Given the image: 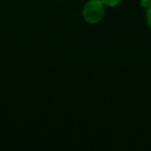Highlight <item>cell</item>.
<instances>
[{
	"label": "cell",
	"instance_id": "obj_1",
	"mask_svg": "<svg viewBox=\"0 0 151 151\" xmlns=\"http://www.w3.org/2000/svg\"><path fill=\"white\" fill-rule=\"evenodd\" d=\"M105 13L104 4L100 0H90L83 8V17L87 22L94 24L103 19Z\"/></svg>",
	"mask_w": 151,
	"mask_h": 151
},
{
	"label": "cell",
	"instance_id": "obj_2",
	"mask_svg": "<svg viewBox=\"0 0 151 151\" xmlns=\"http://www.w3.org/2000/svg\"><path fill=\"white\" fill-rule=\"evenodd\" d=\"M140 4L146 8V21L149 27L151 28V0H142Z\"/></svg>",
	"mask_w": 151,
	"mask_h": 151
},
{
	"label": "cell",
	"instance_id": "obj_3",
	"mask_svg": "<svg viewBox=\"0 0 151 151\" xmlns=\"http://www.w3.org/2000/svg\"><path fill=\"white\" fill-rule=\"evenodd\" d=\"M104 5H107V6H116L118 4H120L123 0H100Z\"/></svg>",
	"mask_w": 151,
	"mask_h": 151
}]
</instances>
